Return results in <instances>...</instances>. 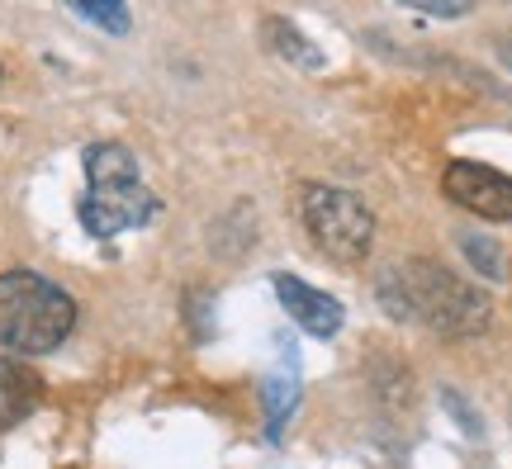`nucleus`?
Returning <instances> with one entry per match:
<instances>
[{
    "label": "nucleus",
    "mask_w": 512,
    "mask_h": 469,
    "mask_svg": "<svg viewBox=\"0 0 512 469\" xmlns=\"http://www.w3.org/2000/svg\"><path fill=\"white\" fill-rule=\"evenodd\" d=\"M380 299L394 318H418L441 337H475L489 327V299L437 261H403L380 275Z\"/></svg>",
    "instance_id": "f257e3e1"
},
{
    "label": "nucleus",
    "mask_w": 512,
    "mask_h": 469,
    "mask_svg": "<svg viewBox=\"0 0 512 469\" xmlns=\"http://www.w3.org/2000/svg\"><path fill=\"white\" fill-rule=\"evenodd\" d=\"M157 195L143 185L138 157L124 143L86 147V195H81V228L91 237H114L128 228H143L157 218Z\"/></svg>",
    "instance_id": "f03ea898"
},
{
    "label": "nucleus",
    "mask_w": 512,
    "mask_h": 469,
    "mask_svg": "<svg viewBox=\"0 0 512 469\" xmlns=\"http://www.w3.org/2000/svg\"><path fill=\"white\" fill-rule=\"evenodd\" d=\"M76 299L34 271L0 275V346L19 356H48L72 337Z\"/></svg>",
    "instance_id": "7ed1b4c3"
},
{
    "label": "nucleus",
    "mask_w": 512,
    "mask_h": 469,
    "mask_svg": "<svg viewBox=\"0 0 512 469\" xmlns=\"http://www.w3.org/2000/svg\"><path fill=\"white\" fill-rule=\"evenodd\" d=\"M304 228L318 242V252H328L342 266H356L370 256L375 242V214L366 209V199L342 190V185H309L299 199Z\"/></svg>",
    "instance_id": "20e7f679"
},
{
    "label": "nucleus",
    "mask_w": 512,
    "mask_h": 469,
    "mask_svg": "<svg viewBox=\"0 0 512 469\" xmlns=\"http://www.w3.org/2000/svg\"><path fill=\"white\" fill-rule=\"evenodd\" d=\"M441 190L451 204L470 209V214L489 218V223H512V176L494 171L484 162H451L441 176Z\"/></svg>",
    "instance_id": "39448f33"
},
{
    "label": "nucleus",
    "mask_w": 512,
    "mask_h": 469,
    "mask_svg": "<svg viewBox=\"0 0 512 469\" xmlns=\"http://www.w3.org/2000/svg\"><path fill=\"white\" fill-rule=\"evenodd\" d=\"M275 294H280V308H285L309 337H323V342H328V337H337L342 323H347L342 304H337L332 294H323V289H313L309 280H299V275H275Z\"/></svg>",
    "instance_id": "423d86ee"
},
{
    "label": "nucleus",
    "mask_w": 512,
    "mask_h": 469,
    "mask_svg": "<svg viewBox=\"0 0 512 469\" xmlns=\"http://www.w3.org/2000/svg\"><path fill=\"white\" fill-rule=\"evenodd\" d=\"M266 48H271L280 62H290L294 72H318V67H323V53L294 29L290 19H266Z\"/></svg>",
    "instance_id": "0eeeda50"
},
{
    "label": "nucleus",
    "mask_w": 512,
    "mask_h": 469,
    "mask_svg": "<svg viewBox=\"0 0 512 469\" xmlns=\"http://www.w3.org/2000/svg\"><path fill=\"white\" fill-rule=\"evenodd\" d=\"M67 5H72L86 24H95L100 34H110V38H124L128 29H133V15H128L124 0H67Z\"/></svg>",
    "instance_id": "6e6552de"
},
{
    "label": "nucleus",
    "mask_w": 512,
    "mask_h": 469,
    "mask_svg": "<svg viewBox=\"0 0 512 469\" xmlns=\"http://www.w3.org/2000/svg\"><path fill=\"white\" fill-rule=\"evenodd\" d=\"M460 252H465V261L475 266L484 280H508V266H503V247H498L494 237L484 233H460Z\"/></svg>",
    "instance_id": "1a4fd4ad"
},
{
    "label": "nucleus",
    "mask_w": 512,
    "mask_h": 469,
    "mask_svg": "<svg viewBox=\"0 0 512 469\" xmlns=\"http://www.w3.org/2000/svg\"><path fill=\"white\" fill-rule=\"evenodd\" d=\"M294 398H299V389H294V379L285 384V379H271L266 384V403H271V441L280 436V427H285V417H290Z\"/></svg>",
    "instance_id": "9d476101"
},
{
    "label": "nucleus",
    "mask_w": 512,
    "mask_h": 469,
    "mask_svg": "<svg viewBox=\"0 0 512 469\" xmlns=\"http://www.w3.org/2000/svg\"><path fill=\"white\" fill-rule=\"evenodd\" d=\"M403 5H413V10L437 15V19H460V15H470V5H475V0H403Z\"/></svg>",
    "instance_id": "9b49d317"
},
{
    "label": "nucleus",
    "mask_w": 512,
    "mask_h": 469,
    "mask_svg": "<svg viewBox=\"0 0 512 469\" xmlns=\"http://www.w3.org/2000/svg\"><path fill=\"white\" fill-rule=\"evenodd\" d=\"M0 76H5V67H0Z\"/></svg>",
    "instance_id": "f8f14e48"
}]
</instances>
